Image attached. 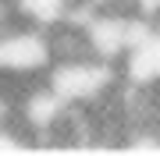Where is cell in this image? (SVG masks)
Here are the masks:
<instances>
[{"instance_id": "6da1fadb", "label": "cell", "mask_w": 160, "mask_h": 156, "mask_svg": "<svg viewBox=\"0 0 160 156\" xmlns=\"http://www.w3.org/2000/svg\"><path fill=\"white\" fill-rule=\"evenodd\" d=\"M121 78V68L114 60L103 57H64L53 60L50 68L43 71V82L57 92L68 106H89V103H103L110 92H114Z\"/></svg>"}, {"instance_id": "7a4b0ae2", "label": "cell", "mask_w": 160, "mask_h": 156, "mask_svg": "<svg viewBox=\"0 0 160 156\" xmlns=\"http://www.w3.org/2000/svg\"><path fill=\"white\" fill-rule=\"evenodd\" d=\"M50 64H53V53H50L46 29L29 25L22 18H14L11 25L0 29V71L18 78H36Z\"/></svg>"}, {"instance_id": "3957f363", "label": "cell", "mask_w": 160, "mask_h": 156, "mask_svg": "<svg viewBox=\"0 0 160 156\" xmlns=\"http://www.w3.org/2000/svg\"><path fill=\"white\" fill-rule=\"evenodd\" d=\"M121 78L132 85H160V21H149L128 46L121 57Z\"/></svg>"}, {"instance_id": "277c9868", "label": "cell", "mask_w": 160, "mask_h": 156, "mask_svg": "<svg viewBox=\"0 0 160 156\" xmlns=\"http://www.w3.org/2000/svg\"><path fill=\"white\" fill-rule=\"evenodd\" d=\"M14 14L29 25H39V29H50L68 18V11L75 7V0H11Z\"/></svg>"}, {"instance_id": "5b68a950", "label": "cell", "mask_w": 160, "mask_h": 156, "mask_svg": "<svg viewBox=\"0 0 160 156\" xmlns=\"http://www.w3.org/2000/svg\"><path fill=\"white\" fill-rule=\"evenodd\" d=\"M25 149V135L14 131L11 124H0V153H22Z\"/></svg>"}, {"instance_id": "8992f818", "label": "cell", "mask_w": 160, "mask_h": 156, "mask_svg": "<svg viewBox=\"0 0 160 156\" xmlns=\"http://www.w3.org/2000/svg\"><path fill=\"white\" fill-rule=\"evenodd\" d=\"M14 7H11V0H0V29H4V25H11L14 21Z\"/></svg>"}]
</instances>
